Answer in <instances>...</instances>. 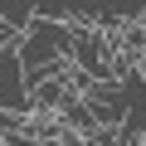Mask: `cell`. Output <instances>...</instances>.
Segmentation results:
<instances>
[{
    "label": "cell",
    "mask_w": 146,
    "mask_h": 146,
    "mask_svg": "<svg viewBox=\"0 0 146 146\" xmlns=\"http://www.w3.org/2000/svg\"><path fill=\"white\" fill-rule=\"evenodd\" d=\"M25 117H29V112H25ZM25 117H20V112H5V107H0V141H5V136H15V131L25 127Z\"/></svg>",
    "instance_id": "cell-1"
},
{
    "label": "cell",
    "mask_w": 146,
    "mask_h": 146,
    "mask_svg": "<svg viewBox=\"0 0 146 146\" xmlns=\"http://www.w3.org/2000/svg\"><path fill=\"white\" fill-rule=\"evenodd\" d=\"M83 146H117V131H98V136H88Z\"/></svg>",
    "instance_id": "cell-2"
},
{
    "label": "cell",
    "mask_w": 146,
    "mask_h": 146,
    "mask_svg": "<svg viewBox=\"0 0 146 146\" xmlns=\"http://www.w3.org/2000/svg\"><path fill=\"white\" fill-rule=\"evenodd\" d=\"M44 146H83V141H73V136H58V141H44Z\"/></svg>",
    "instance_id": "cell-3"
}]
</instances>
